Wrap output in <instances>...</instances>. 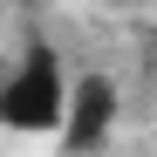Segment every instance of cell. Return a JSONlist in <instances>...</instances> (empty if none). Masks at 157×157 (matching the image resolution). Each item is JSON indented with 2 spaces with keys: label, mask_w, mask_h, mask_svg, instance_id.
<instances>
[{
  "label": "cell",
  "mask_w": 157,
  "mask_h": 157,
  "mask_svg": "<svg viewBox=\"0 0 157 157\" xmlns=\"http://www.w3.org/2000/svg\"><path fill=\"white\" fill-rule=\"evenodd\" d=\"M62 109H68V82L48 55L14 68V82L0 89V123L7 130H62Z\"/></svg>",
  "instance_id": "1"
}]
</instances>
